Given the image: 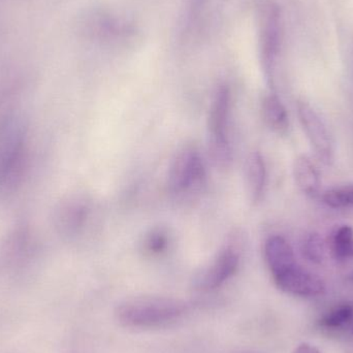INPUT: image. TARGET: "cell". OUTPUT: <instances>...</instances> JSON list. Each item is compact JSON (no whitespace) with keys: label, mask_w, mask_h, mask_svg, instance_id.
<instances>
[{"label":"cell","mask_w":353,"mask_h":353,"mask_svg":"<svg viewBox=\"0 0 353 353\" xmlns=\"http://www.w3.org/2000/svg\"><path fill=\"white\" fill-rule=\"evenodd\" d=\"M187 312L186 303L168 296H137L122 302L115 319L126 329L149 330L176 323Z\"/></svg>","instance_id":"1"},{"label":"cell","mask_w":353,"mask_h":353,"mask_svg":"<svg viewBox=\"0 0 353 353\" xmlns=\"http://www.w3.org/2000/svg\"><path fill=\"white\" fill-rule=\"evenodd\" d=\"M232 91L220 85L214 93L207 119V143L210 159L216 168L226 170L232 165V146L230 136Z\"/></svg>","instance_id":"2"},{"label":"cell","mask_w":353,"mask_h":353,"mask_svg":"<svg viewBox=\"0 0 353 353\" xmlns=\"http://www.w3.org/2000/svg\"><path fill=\"white\" fill-rule=\"evenodd\" d=\"M207 180L203 155L194 146L183 147L174 157L168 173L170 192L176 196L199 190Z\"/></svg>","instance_id":"3"},{"label":"cell","mask_w":353,"mask_h":353,"mask_svg":"<svg viewBox=\"0 0 353 353\" xmlns=\"http://www.w3.org/2000/svg\"><path fill=\"white\" fill-rule=\"evenodd\" d=\"M240 263L241 242L234 236L220 249L210 263L194 276L193 288L203 292L217 290L236 273Z\"/></svg>","instance_id":"4"},{"label":"cell","mask_w":353,"mask_h":353,"mask_svg":"<svg viewBox=\"0 0 353 353\" xmlns=\"http://www.w3.org/2000/svg\"><path fill=\"white\" fill-rule=\"evenodd\" d=\"M298 115L319 159L325 165H332L335 149L331 134L319 114L307 103H299Z\"/></svg>","instance_id":"5"},{"label":"cell","mask_w":353,"mask_h":353,"mask_svg":"<svg viewBox=\"0 0 353 353\" xmlns=\"http://www.w3.org/2000/svg\"><path fill=\"white\" fill-rule=\"evenodd\" d=\"M273 280L280 290L292 296L311 298L321 296L325 292V284L323 279L303 269L299 263L275 276Z\"/></svg>","instance_id":"6"},{"label":"cell","mask_w":353,"mask_h":353,"mask_svg":"<svg viewBox=\"0 0 353 353\" xmlns=\"http://www.w3.org/2000/svg\"><path fill=\"white\" fill-rule=\"evenodd\" d=\"M280 41L279 14L277 8L267 6L263 12L261 29V57L268 74L271 72Z\"/></svg>","instance_id":"7"},{"label":"cell","mask_w":353,"mask_h":353,"mask_svg":"<svg viewBox=\"0 0 353 353\" xmlns=\"http://www.w3.org/2000/svg\"><path fill=\"white\" fill-rule=\"evenodd\" d=\"M265 259L272 277L298 265L294 249L281 236H272L265 244Z\"/></svg>","instance_id":"8"},{"label":"cell","mask_w":353,"mask_h":353,"mask_svg":"<svg viewBox=\"0 0 353 353\" xmlns=\"http://www.w3.org/2000/svg\"><path fill=\"white\" fill-rule=\"evenodd\" d=\"M245 185L249 201L259 203L265 194L267 185V168L261 152L249 155L245 167Z\"/></svg>","instance_id":"9"},{"label":"cell","mask_w":353,"mask_h":353,"mask_svg":"<svg viewBox=\"0 0 353 353\" xmlns=\"http://www.w3.org/2000/svg\"><path fill=\"white\" fill-rule=\"evenodd\" d=\"M319 329L331 334L353 336V302H343L330 308L317 321Z\"/></svg>","instance_id":"10"},{"label":"cell","mask_w":353,"mask_h":353,"mask_svg":"<svg viewBox=\"0 0 353 353\" xmlns=\"http://www.w3.org/2000/svg\"><path fill=\"white\" fill-rule=\"evenodd\" d=\"M294 176L299 188L307 195L314 196L321 187V176L314 163L306 157L301 155L294 161Z\"/></svg>","instance_id":"11"},{"label":"cell","mask_w":353,"mask_h":353,"mask_svg":"<svg viewBox=\"0 0 353 353\" xmlns=\"http://www.w3.org/2000/svg\"><path fill=\"white\" fill-rule=\"evenodd\" d=\"M261 113L265 124L278 134H284L290 128V120L285 107L276 94H269L261 103Z\"/></svg>","instance_id":"12"},{"label":"cell","mask_w":353,"mask_h":353,"mask_svg":"<svg viewBox=\"0 0 353 353\" xmlns=\"http://www.w3.org/2000/svg\"><path fill=\"white\" fill-rule=\"evenodd\" d=\"M323 201L334 209L353 207V184L335 187L325 191Z\"/></svg>","instance_id":"13"},{"label":"cell","mask_w":353,"mask_h":353,"mask_svg":"<svg viewBox=\"0 0 353 353\" xmlns=\"http://www.w3.org/2000/svg\"><path fill=\"white\" fill-rule=\"evenodd\" d=\"M169 244L170 238L168 232L163 228H154L145 236L143 248L145 252L149 254L159 255L167 251Z\"/></svg>","instance_id":"14"},{"label":"cell","mask_w":353,"mask_h":353,"mask_svg":"<svg viewBox=\"0 0 353 353\" xmlns=\"http://www.w3.org/2000/svg\"><path fill=\"white\" fill-rule=\"evenodd\" d=\"M303 255L311 263H321L325 259V243L319 234H310L302 245Z\"/></svg>","instance_id":"15"},{"label":"cell","mask_w":353,"mask_h":353,"mask_svg":"<svg viewBox=\"0 0 353 353\" xmlns=\"http://www.w3.org/2000/svg\"><path fill=\"white\" fill-rule=\"evenodd\" d=\"M332 253H333L335 259H341V261L342 259H353V239L347 244L344 245L341 248L337 249V250Z\"/></svg>","instance_id":"16"},{"label":"cell","mask_w":353,"mask_h":353,"mask_svg":"<svg viewBox=\"0 0 353 353\" xmlns=\"http://www.w3.org/2000/svg\"><path fill=\"white\" fill-rule=\"evenodd\" d=\"M294 353H321V352L310 344L303 343L294 350Z\"/></svg>","instance_id":"17"},{"label":"cell","mask_w":353,"mask_h":353,"mask_svg":"<svg viewBox=\"0 0 353 353\" xmlns=\"http://www.w3.org/2000/svg\"><path fill=\"white\" fill-rule=\"evenodd\" d=\"M348 279H350V281H352V283H353V272H352V274H350V276H348Z\"/></svg>","instance_id":"18"},{"label":"cell","mask_w":353,"mask_h":353,"mask_svg":"<svg viewBox=\"0 0 353 353\" xmlns=\"http://www.w3.org/2000/svg\"><path fill=\"white\" fill-rule=\"evenodd\" d=\"M247 353H253V352H247Z\"/></svg>","instance_id":"19"}]
</instances>
